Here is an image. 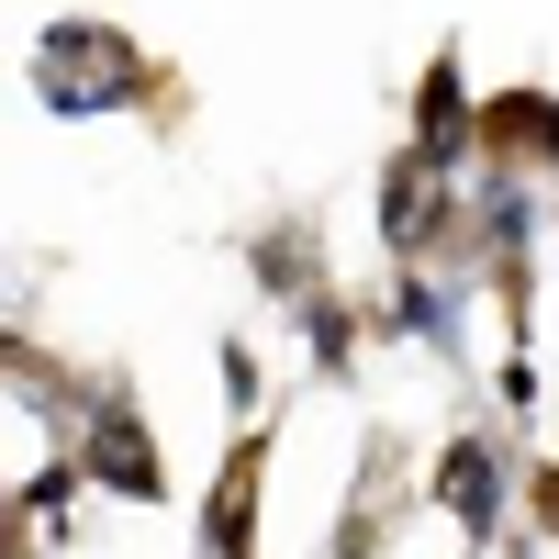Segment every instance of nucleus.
<instances>
[{"label": "nucleus", "mask_w": 559, "mask_h": 559, "mask_svg": "<svg viewBox=\"0 0 559 559\" xmlns=\"http://www.w3.org/2000/svg\"><path fill=\"white\" fill-rule=\"evenodd\" d=\"M347 347H358V324H347L336 302H313V358H324V369H347Z\"/></svg>", "instance_id": "6e6552de"}, {"label": "nucleus", "mask_w": 559, "mask_h": 559, "mask_svg": "<svg viewBox=\"0 0 559 559\" xmlns=\"http://www.w3.org/2000/svg\"><path fill=\"white\" fill-rule=\"evenodd\" d=\"M157 68L134 57V45L112 23H57L45 34V102L57 112H123V102H146Z\"/></svg>", "instance_id": "f257e3e1"}, {"label": "nucleus", "mask_w": 559, "mask_h": 559, "mask_svg": "<svg viewBox=\"0 0 559 559\" xmlns=\"http://www.w3.org/2000/svg\"><path fill=\"white\" fill-rule=\"evenodd\" d=\"M79 471H90V481H112L123 503H157V492H168V459L146 448V414H134L123 392H102V414L79 426Z\"/></svg>", "instance_id": "f03ea898"}, {"label": "nucleus", "mask_w": 559, "mask_h": 559, "mask_svg": "<svg viewBox=\"0 0 559 559\" xmlns=\"http://www.w3.org/2000/svg\"><path fill=\"white\" fill-rule=\"evenodd\" d=\"M481 134H492V157H537V168H559V102H548V90H503Z\"/></svg>", "instance_id": "423d86ee"}, {"label": "nucleus", "mask_w": 559, "mask_h": 559, "mask_svg": "<svg viewBox=\"0 0 559 559\" xmlns=\"http://www.w3.org/2000/svg\"><path fill=\"white\" fill-rule=\"evenodd\" d=\"M437 224H448V168L414 146V157H392V168H381V236H392V258H426Z\"/></svg>", "instance_id": "7ed1b4c3"}, {"label": "nucleus", "mask_w": 559, "mask_h": 559, "mask_svg": "<svg viewBox=\"0 0 559 559\" xmlns=\"http://www.w3.org/2000/svg\"><path fill=\"white\" fill-rule=\"evenodd\" d=\"M526 492H537V515H548V526H559V471H537V481H526Z\"/></svg>", "instance_id": "1a4fd4ad"}, {"label": "nucleus", "mask_w": 559, "mask_h": 559, "mask_svg": "<svg viewBox=\"0 0 559 559\" xmlns=\"http://www.w3.org/2000/svg\"><path fill=\"white\" fill-rule=\"evenodd\" d=\"M414 146H426L437 168L471 146V90H459V68H448V57L426 68V90H414Z\"/></svg>", "instance_id": "0eeeda50"}, {"label": "nucleus", "mask_w": 559, "mask_h": 559, "mask_svg": "<svg viewBox=\"0 0 559 559\" xmlns=\"http://www.w3.org/2000/svg\"><path fill=\"white\" fill-rule=\"evenodd\" d=\"M258 471H269L258 437L224 459V481H213V559H258V548H247V526H258Z\"/></svg>", "instance_id": "39448f33"}, {"label": "nucleus", "mask_w": 559, "mask_h": 559, "mask_svg": "<svg viewBox=\"0 0 559 559\" xmlns=\"http://www.w3.org/2000/svg\"><path fill=\"white\" fill-rule=\"evenodd\" d=\"M437 503H448L459 537H492V515H503V459H492V437H448L437 448Z\"/></svg>", "instance_id": "20e7f679"}]
</instances>
